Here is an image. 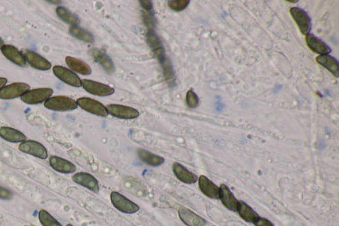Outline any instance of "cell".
<instances>
[{
    "label": "cell",
    "instance_id": "6da1fadb",
    "mask_svg": "<svg viewBox=\"0 0 339 226\" xmlns=\"http://www.w3.org/2000/svg\"><path fill=\"white\" fill-rule=\"evenodd\" d=\"M45 106L47 109L57 112H67L76 110L78 108L75 101L65 95H56L50 98L45 102Z\"/></svg>",
    "mask_w": 339,
    "mask_h": 226
},
{
    "label": "cell",
    "instance_id": "7a4b0ae2",
    "mask_svg": "<svg viewBox=\"0 0 339 226\" xmlns=\"http://www.w3.org/2000/svg\"><path fill=\"white\" fill-rule=\"evenodd\" d=\"M53 94L51 88H37L29 90L21 97L24 103L29 105H36L45 102L51 98Z\"/></svg>",
    "mask_w": 339,
    "mask_h": 226
},
{
    "label": "cell",
    "instance_id": "3957f363",
    "mask_svg": "<svg viewBox=\"0 0 339 226\" xmlns=\"http://www.w3.org/2000/svg\"><path fill=\"white\" fill-rule=\"evenodd\" d=\"M110 199L111 203L116 209L125 214H134L140 210L139 206L137 204L119 192H111Z\"/></svg>",
    "mask_w": 339,
    "mask_h": 226
},
{
    "label": "cell",
    "instance_id": "277c9868",
    "mask_svg": "<svg viewBox=\"0 0 339 226\" xmlns=\"http://www.w3.org/2000/svg\"><path fill=\"white\" fill-rule=\"evenodd\" d=\"M76 103L82 110L91 114L101 117L108 116V112L106 106H104L101 102L95 101V100L89 99V98H80L76 101Z\"/></svg>",
    "mask_w": 339,
    "mask_h": 226
},
{
    "label": "cell",
    "instance_id": "5b68a950",
    "mask_svg": "<svg viewBox=\"0 0 339 226\" xmlns=\"http://www.w3.org/2000/svg\"><path fill=\"white\" fill-rule=\"evenodd\" d=\"M83 88L89 94L98 95V96H109L114 94L115 90L112 87L94 80H81Z\"/></svg>",
    "mask_w": 339,
    "mask_h": 226
},
{
    "label": "cell",
    "instance_id": "8992f818",
    "mask_svg": "<svg viewBox=\"0 0 339 226\" xmlns=\"http://www.w3.org/2000/svg\"><path fill=\"white\" fill-rule=\"evenodd\" d=\"M146 42L152 49L161 66L167 62L169 60L166 56L165 48L159 37L154 32L148 31L146 34Z\"/></svg>",
    "mask_w": 339,
    "mask_h": 226
},
{
    "label": "cell",
    "instance_id": "52a82bcc",
    "mask_svg": "<svg viewBox=\"0 0 339 226\" xmlns=\"http://www.w3.org/2000/svg\"><path fill=\"white\" fill-rule=\"evenodd\" d=\"M30 86L23 82H15L4 86L0 90V99L12 100L21 97L29 90Z\"/></svg>",
    "mask_w": 339,
    "mask_h": 226
},
{
    "label": "cell",
    "instance_id": "ba28073f",
    "mask_svg": "<svg viewBox=\"0 0 339 226\" xmlns=\"http://www.w3.org/2000/svg\"><path fill=\"white\" fill-rule=\"evenodd\" d=\"M106 109L109 114L122 119L137 118L140 115L139 111L135 108L119 104H109L106 106Z\"/></svg>",
    "mask_w": 339,
    "mask_h": 226
},
{
    "label": "cell",
    "instance_id": "9c48e42d",
    "mask_svg": "<svg viewBox=\"0 0 339 226\" xmlns=\"http://www.w3.org/2000/svg\"><path fill=\"white\" fill-rule=\"evenodd\" d=\"M19 149L23 153L29 154L41 159H46L48 157L47 149L41 143L36 141L25 140L20 143Z\"/></svg>",
    "mask_w": 339,
    "mask_h": 226
},
{
    "label": "cell",
    "instance_id": "30bf717a",
    "mask_svg": "<svg viewBox=\"0 0 339 226\" xmlns=\"http://www.w3.org/2000/svg\"><path fill=\"white\" fill-rule=\"evenodd\" d=\"M52 71L54 75L65 83L77 88L82 86L80 78L69 69L62 66H54Z\"/></svg>",
    "mask_w": 339,
    "mask_h": 226
},
{
    "label": "cell",
    "instance_id": "8fae6325",
    "mask_svg": "<svg viewBox=\"0 0 339 226\" xmlns=\"http://www.w3.org/2000/svg\"><path fill=\"white\" fill-rule=\"evenodd\" d=\"M72 180L94 193H98L100 191L99 182L91 174L80 172L72 177Z\"/></svg>",
    "mask_w": 339,
    "mask_h": 226
},
{
    "label": "cell",
    "instance_id": "7c38bea8",
    "mask_svg": "<svg viewBox=\"0 0 339 226\" xmlns=\"http://www.w3.org/2000/svg\"><path fill=\"white\" fill-rule=\"evenodd\" d=\"M22 54L25 57L26 61L35 69L40 71H48L51 68V63L34 51L23 50Z\"/></svg>",
    "mask_w": 339,
    "mask_h": 226
},
{
    "label": "cell",
    "instance_id": "4fadbf2b",
    "mask_svg": "<svg viewBox=\"0 0 339 226\" xmlns=\"http://www.w3.org/2000/svg\"><path fill=\"white\" fill-rule=\"evenodd\" d=\"M290 13L301 34L307 35L311 29V21L307 14L297 8H291Z\"/></svg>",
    "mask_w": 339,
    "mask_h": 226
},
{
    "label": "cell",
    "instance_id": "5bb4252c",
    "mask_svg": "<svg viewBox=\"0 0 339 226\" xmlns=\"http://www.w3.org/2000/svg\"><path fill=\"white\" fill-rule=\"evenodd\" d=\"M179 218L188 226H203L206 223L204 219L187 208L181 206L178 210Z\"/></svg>",
    "mask_w": 339,
    "mask_h": 226
},
{
    "label": "cell",
    "instance_id": "9a60e30c",
    "mask_svg": "<svg viewBox=\"0 0 339 226\" xmlns=\"http://www.w3.org/2000/svg\"><path fill=\"white\" fill-rule=\"evenodd\" d=\"M49 164L54 170L60 173H73L77 169L72 162L57 156H51L49 158Z\"/></svg>",
    "mask_w": 339,
    "mask_h": 226
},
{
    "label": "cell",
    "instance_id": "2e32d148",
    "mask_svg": "<svg viewBox=\"0 0 339 226\" xmlns=\"http://www.w3.org/2000/svg\"><path fill=\"white\" fill-rule=\"evenodd\" d=\"M2 53L8 60L19 67H25L27 64L23 54L16 47L10 45H4L1 49Z\"/></svg>",
    "mask_w": 339,
    "mask_h": 226
},
{
    "label": "cell",
    "instance_id": "e0dca14e",
    "mask_svg": "<svg viewBox=\"0 0 339 226\" xmlns=\"http://www.w3.org/2000/svg\"><path fill=\"white\" fill-rule=\"evenodd\" d=\"M172 171L177 179L183 183L191 184L195 183L198 180V177L195 174L192 173L185 168L179 163H174L172 165Z\"/></svg>",
    "mask_w": 339,
    "mask_h": 226
},
{
    "label": "cell",
    "instance_id": "ac0fdd59",
    "mask_svg": "<svg viewBox=\"0 0 339 226\" xmlns=\"http://www.w3.org/2000/svg\"><path fill=\"white\" fill-rule=\"evenodd\" d=\"M198 185L203 194L206 197L210 199H219L220 188H218L213 182H211L205 176L202 175L199 178Z\"/></svg>",
    "mask_w": 339,
    "mask_h": 226
},
{
    "label": "cell",
    "instance_id": "d6986e66",
    "mask_svg": "<svg viewBox=\"0 0 339 226\" xmlns=\"http://www.w3.org/2000/svg\"><path fill=\"white\" fill-rule=\"evenodd\" d=\"M219 199H220L222 204L227 209L233 212L237 210L238 201L225 184H222L220 186Z\"/></svg>",
    "mask_w": 339,
    "mask_h": 226
},
{
    "label": "cell",
    "instance_id": "ffe728a7",
    "mask_svg": "<svg viewBox=\"0 0 339 226\" xmlns=\"http://www.w3.org/2000/svg\"><path fill=\"white\" fill-rule=\"evenodd\" d=\"M90 53L94 59L101 65L102 68L104 69L107 73L109 74V75L114 73V64L106 53H103L102 51L98 49L90 50Z\"/></svg>",
    "mask_w": 339,
    "mask_h": 226
},
{
    "label": "cell",
    "instance_id": "44dd1931",
    "mask_svg": "<svg viewBox=\"0 0 339 226\" xmlns=\"http://www.w3.org/2000/svg\"><path fill=\"white\" fill-rule=\"evenodd\" d=\"M305 41L307 47L314 53L319 55H327L331 52V49L328 47L327 45L313 35H306Z\"/></svg>",
    "mask_w": 339,
    "mask_h": 226
},
{
    "label": "cell",
    "instance_id": "7402d4cb",
    "mask_svg": "<svg viewBox=\"0 0 339 226\" xmlns=\"http://www.w3.org/2000/svg\"><path fill=\"white\" fill-rule=\"evenodd\" d=\"M65 60L68 67L72 71L79 73L82 75L87 76L91 75V69L90 67L87 63L82 61V60L78 59V58L71 57V56H67Z\"/></svg>",
    "mask_w": 339,
    "mask_h": 226
},
{
    "label": "cell",
    "instance_id": "603a6c76",
    "mask_svg": "<svg viewBox=\"0 0 339 226\" xmlns=\"http://www.w3.org/2000/svg\"><path fill=\"white\" fill-rule=\"evenodd\" d=\"M0 137L12 143H21L26 140V136L23 133L9 127H0Z\"/></svg>",
    "mask_w": 339,
    "mask_h": 226
},
{
    "label": "cell",
    "instance_id": "cb8c5ba5",
    "mask_svg": "<svg viewBox=\"0 0 339 226\" xmlns=\"http://www.w3.org/2000/svg\"><path fill=\"white\" fill-rule=\"evenodd\" d=\"M138 156L140 159L144 164L152 167H159L165 163V158L162 156L155 155L143 149H139L137 151Z\"/></svg>",
    "mask_w": 339,
    "mask_h": 226
},
{
    "label": "cell",
    "instance_id": "d4e9b609",
    "mask_svg": "<svg viewBox=\"0 0 339 226\" xmlns=\"http://www.w3.org/2000/svg\"><path fill=\"white\" fill-rule=\"evenodd\" d=\"M237 211L240 218L243 219L246 222L254 223L259 218V216L257 214V212L242 201H238Z\"/></svg>",
    "mask_w": 339,
    "mask_h": 226
},
{
    "label": "cell",
    "instance_id": "484cf974",
    "mask_svg": "<svg viewBox=\"0 0 339 226\" xmlns=\"http://www.w3.org/2000/svg\"><path fill=\"white\" fill-rule=\"evenodd\" d=\"M316 61L336 77H338V64L335 58L327 55H320L316 58Z\"/></svg>",
    "mask_w": 339,
    "mask_h": 226
},
{
    "label": "cell",
    "instance_id": "4316f807",
    "mask_svg": "<svg viewBox=\"0 0 339 226\" xmlns=\"http://www.w3.org/2000/svg\"><path fill=\"white\" fill-rule=\"evenodd\" d=\"M56 14L63 21L72 26H77L80 22L77 16L65 8L58 7L56 9Z\"/></svg>",
    "mask_w": 339,
    "mask_h": 226
},
{
    "label": "cell",
    "instance_id": "83f0119b",
    "mask_svg": "<svg viewBox=\"0 0 339 226\" xmlns=\"http://www.w3.org/2000/svg\"><path fill=\"white\" fill-rule=\"evenodd\" d=\"M70 33L74 38L79 39L80 41L88 43H94V38L90 33L86 31L82 28L78 27V26H72L70 29Z\"/></svg>",
    "mask_w": 339,
    "mask_h": 226
},
{
    "label": "cell",
    "instance_id": "f1b7e54d",
    "mask_svg": "<svg viewBox=\"0 0 339 226\" xmlns=\"http://www.w3.org/2000/svg\"><path fill=\"white\" fill-rule=\"evenodd\" d=\"M39 219L43 226H63L45 210H41L39 212Z\"/></svg>",
    "mask_w": 339,
    "mask_h": 226
},
{
    "label": "cell",
    "instance_id": "f546056e",
    "mask_svg": "<svg viewBox=\"0 0 339 226\" xmlns=\"http://www.w3.org/2000/svg\"><path fill=\"white\" fill-rule=\"evenodd\" d=\"M189 0H173V1L168 2V6L172 9V10L176 11V12H181L185 10L189 5Z\"/></svg>",
    "mask_w": 339,
    "mask_h": 226
},
{
    "label": "cell",
    "instance_id": "4dcf8cb0",
    "mask_svg": "<svg viewBox=\"0 0 339 226\" xmlns=\"http://www.w3.org/2000/svg\"><path fill=\"white\" fill-rule=\"evenodd\" d=\"M187 103L188 107L196 108L199 104V99L196 93L192 90L188 91L187 94Z\"/></svg>",
    "mask_w": 339,
    "mask_h": 226
},
{
    "label": "cell",
    "instance_id": "1f68e13d",
    "mask_svg": "<svg viewBox=\"0 0 339 226\" xmlns=\"http://www.w3.org/2000/svg\"><path fill=\"white\" fill-rule=\"evenodd\" d=\"M143 18L144 24H145L148 29H149V31H153V30L155 28V24L151 15L149 13L143 12Z\"/></svg>",
    "mask_w": 339,
    "mask_h": 226
},
{
    "label": "cell",
    "instance_id": "d6a6232c",
    "mask_svg": "<svg viewBox=\"0 0 339 226\" xmlns=\"http://www.w3.org/2000/svg\"><path fill=\"white\" fill-rule=\"evenodd\" d=\"M254 224L256 226H274L272 224V223L270 222L267 219L260 218V217L255 221Z\"/></svg>",
    "mask_w": 339,
    "mask_h": 226
},
{
    "label": "cell",
    "instance_id": "836d02e7",
    "mask_svg": "<svg viewBox=\"0 0 339 226\" xmlns=\"http://www.w3.org/2000/svg\"><path fill=\"white\" fill-rule=\"evenodd\" d=\"M12 193L5 188L0 186V199L8 200L12 198Z\"/></svg>",
    "mask_w": 339,
    "mask_h": 226
},
{
    "label": "cell",
    "instance_id": "e575fe53",
    "mask_svg": "<svg viewBox=\"0 0 339 226\" xmlns=\"http://www.w3.org/2000/svg\"><path fill=\"white\" fill-rule=\"evenodd\" d=\"M142 7H143L146 11H150L152 10V4L151 1L148 0H144V1H139Z\"/></svg>",
    "mask_w": 339,
    "mask_h": 226
},
{
    "label": "cell",
    "instance_id": "d590c367",
    "mask_svg": "<svg viewBox=\"0 0 339 226\" xmlns=\"http://www.w3.org/2000/svg\"><path fill=\"white\" fill-rule=\"evenodd\" d=\"M216 108L218 111H221L224 109V104L220 102V100H217Z\"/></svg>",
    "mask_w": 339,
    "mask_h": 226
},
{
    "label": "cell",
    "instance_id": "8d00e7d4",
    "mask_svg": "<svg viewBox=\"0 0 339 226\" xmlns=\"http://www.w3.org/2000/svg\"><path fill=\"white\" fill-rule=\"evenodd\" d=\"M8 80L5 78L0 77V90L2 88H3L5 86L6 83H7Z\"/></svg>",
    "mask_w": 339,
    "mask_h": 226
},
{
    "label": "cell",
    "instance_id": "74e56055",
    "mask_svg": "<svg viewBox=\"0 0 339 226\" xmlns=\"http://www.w3.org/2000/svg\"><path fill=\"white\" fill-rule=\"evenodd\" d=\"M4 41L1 38H0V49H2V47L4 46Z\"/></svg>",
    "mask_w": 339,
    "mask_h": 226
},
{
    "label": "cell",
    "instance_id": "f35d334b",
    "mask_svg": "<svg viewBox=\"0 0 339 226\" xmlns=\"http://www.w3.org/2000/svg\"><path fill=\"white\" fill-rule=\"evenodd\" d=\"M288 2H290V3H297V1H286Z\"/></svg>",
    "mask_w": 339,
    "mask_h": 226
},
{
    "label": "cell",
    "instance_id": "ab89813d",
    "mask_svg": "<svg viewBox=\"0 0 339 226\" xmlns=\"http://www.w3.org/2000/svg\"><path fill=\"white\" fill-rule=\"evenodd\" d=\"M67 226H73V225H72L71 224H68Z\"/></svg>",
    "mask_w": 339,
    "mask_h": 226
}]
</instances>
